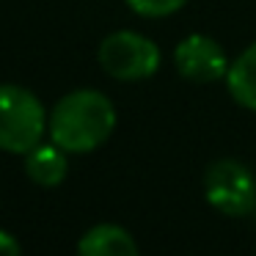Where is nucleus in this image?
I'll list each match as a JSON object with an SVG mask.
<instances>
[{"mask_svg": "<svg viewBox=\"0 0 256 256\" xmlns=\"http://www.w3.org/2000/svg\"><path fill=\"white\" fill-rule=\"evenodd\" d=\"M226 88L240 108L256 113V42H250L226 72Z\"/></svg>", "mask_w": 256, "mask_h": 256, "instance_id": "6e6552de", "label": "nucleus"}, {"mask_svg": "<svg viewBox=\"0 0 256 256\" xmlns=\"http://www.w3.org/2000/svg\"><path fill=\"white\" fill-rule=\"evenodd\" d=\"M25 174L42 188H58L69 174L66 152L58 144H39L25 154Z\"/></svg>", "mask_w": 256, "mask_h": 256, "instance_id": "0eeeda50", "label": "nucleus"}, {"mask_svg": "<svg viewBox=\"0 0 256 256\" xmlns=\"http://www.w3.org/2000/svg\"><path fill=\"white\" fill-rule=\"evenodd\" d=\"M0 256H22L20 242H17V237H14V234L0 232Z\"/></svg>", "mask_w": 256, "mask_h": 256, "instance_id": "9d476101", "label": "nucleus"}, {"mask_svg": "<svg viewBox=\"0 0 256 256\" xmlns=\"http://www.w3.org/2000/svg\"><path fill=\"white\" fill-rule=\"evenodd\" d=\"M78 256H140L135 237L118 223H96L80 237Z\"/></svg>", "mask_w": 256, "mask_h": 256, "instance_id": "423d86ee", "label": "nucleus"}, {"mask_svg": "<svg viewBox=\"0 0 256 256\" xmlns=\"http://www.w3.org/2000/svg\"><path fill=\"white\" fill-rule=\"evenodd\" d=\"M116 105L96 88H74L50 110L47 132L66 154H88L108 144L116 130Z\"/></svg>", "mask_w": 256, "mask_h": 256, "instance_id": "f257e3e1", "label": "nucleus"}, {"mask_svg": "<svg viewBox=\"0 0 256 256\" xmlns=\"http://www.w3.org/2000/svg\"><path fill=\"white\" fill-rule=\"evenodd\" d=\"M228 56L218 39L206 34H190L174 47V66L190 83H218L226 80Z\"/></svg>", "mask_w": 256, "mask_h": 256, "instance_id": "39448f33", "label": "nucleus"}, {"mask_svg": "<svg viewBox=\"0 0 256 256\" xmlns=\"http://www.w3.org/2000/svg\"><path fill=\"white\" fill-rule=\"evenodd\" d=\"M100 66L122 83H138L149 80L160 72L162 52L154 39L138 34V30H116L105 36L96 50Z\"/></svg>", "mask_w": 256, "mask_h": 256, "instance_id": "7ed1b4c3", "label": "nucleus"}, {"mask_svg": "<svg viewBox=\"0 0 256 256\" xmlns=\"http://www.w3.org/2000/svg\"><path fill=\"white\" fill-rule=\"evenodd\" d=\"M50 113L34 91L14 83L0 86V149L12 154H28L42 144Z\"/></svg>", "mask_w": 256, "mask_h": 256, "instance_id": "f03ea898", "label": "nucleus"}, {"mask_svg": "<svg viewBox=\"0 0 256 256\" xmlns=\"http://www.w3.org/2000/svg\"><path fill=\"white\" fill-rule=\"evenodd\" d=\"M204 198L212 210L228 218H242L256 210V176L237 157H218L204 168Z\"/></svg>", "mask_w": 256, "mask_h": 256, "instance_id": "20e7f679", "label": "nucleus"}, {"mask_svg": "<svg viewBox=\"0 0 256 256\" xmlns=\"http://www.w3.org/2000/svg\"><path fill=\"white\" fill-rule=\"evenodd\" d=\"M130 6V12H135L138 17L146 20H162L171 17V14L182 12L188 6V0H124Z\"/></svg>", "mask_w": 256, "mask_h": 256, "instance_id": "1a4fd4ad", "label": "nucleus"}]
</instances>
